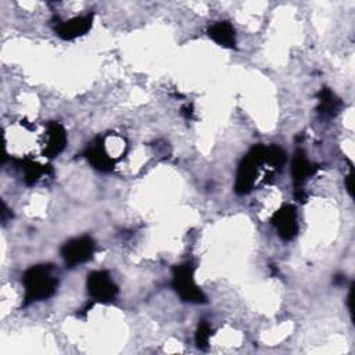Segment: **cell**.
Wrapping results in <instances>:
<instances>
[{
  "label": "cell",
  "instance_id": "cell-14",
  "mask_svg": "<svg viewBox=\"0 0 355 355\" xmlns=\"http://www.w3.org/2000/svg\"><path fill=\"white\" fill-rule=\"evenodd\" d=\"M265 162L275 169H282L286 164V153L279 146H266Z\"/></svg>",
  "mask_w": 355,
  "mask_h": 355
},
{
  "label": "cell",
  "instance_id": "cell-12",
  "mask_svg": "<svg viewBox=\"0 0 355 355\" xmlns=\"http://www.w3.org/2000/svg\"><path fill=\"white\" fill-rule=\"evenodd\" d=\"M17 166L24 172V180L28 186L36 184V182L44 176L53 172L50 165H42L36 161H32L31 158H14L12 159Z\"/></svg>",
  "mask_w": 355,
  "mask_h": 355
},
{
  "label": "cell",
  "instance_id": "cell-3",
  "mask_svg": "<svg viewBox=\"0 0 355 355\" xmlns=\"http://www.w3.org/2000/svg\"><path fill=\"white\" fill-rule=\"evenodd\" d=\"M196 266L193 262L175 265L172 269V287L183 302L204 304L207 297L194 280Z\"/></svg>",
  "mask_w": 355,
  "mask_h": 355
},
{
  "label": "cell",
  "instance_id": "cell-2",
  "mask_svg": "<svg viewBox=\"0 0 355 355\" xmlns=\"http://www.w3.org/2000/svg\"><path fill=\"white\" fill-rule=\"evenodd\" d=\"M265 150H266V146L257 144L240 161L237 173H236V182H234L236 194L244 196L252 190L261 165L266 164Z\"/></svg>",
  "mask_w": 355,
  "mask_h": 355
},
{
  "label": "cell",
  "instance_id": "cell-8",
  "mask_svg": "<svg viewBox=\"0 0 355 355\" xmlns=\"http://www.w3.org/2000/svg\"><path fill=\"white\" fill-rule=\"evenodd\" d=\"M93 18H94V14L90 12V14L73 17L68 21H60L55 24L54 32L62 40H73L79 36L86 35L92 29Z\"/></svg>",
  "mask_w": 355,
  "mask_h": 355
},
{
  "label": "cell",
  "instance_id": "cell-16",
  "mask_svg": "<svg viewBox=\"0 0 355 355\" xmlns=\"http://www.w3.org/2000/svg\"><path fill=\"white\" fill-rule=\"evenodd\" d=\"M182 114L184 115L186 119H193L194 118V111H193V105L191 104H186L182 107Z\"/></svg>",
  "mask_w": 355,
  "mask_h": 355
},
{
  "label": "cell",
  "instance_id": "cell-17",
  "mask_svg": "<svg viewBox=\"0 0 355 355\" xmlns=\"http://www.w3.org/2000/svg\"><path fill=\"white\" fill-rule=\"evenodd\" d=\"M345 187L349 196H352V171L345 176Z\"/></svg>",
  "mask_w": 355,
  "mask_h": 355
},
{
  "label": "cell",
  "instance_id": "cell-5",
  "mask_svg": "<svg viewBox=\"0 0 355 355\" xmlns=\"http://www.w3.org/2000/svg\"><path fill=\"white\" fill-rule=\"evenodd\" d=\"M96 251V243L90 236H80L65 241L60 250L61 257L68 268L79 266L90 261Z\"/></svg>",
  "mask_w": 355,
  "mask_h": 355
},
{
  "label": "cell",
  "instance_id": "cell-4",
  "mask_svg": "<svg viewBox=\"0 0 355 355\" xmlns=\"http://www.w3.org/2000/svg\"><path fill=\"white\" fill-rule=\"evenodd\" d=\"M319 165L315 162H311L302 148H297L294 151L293 159H291V176H293V184H294V197L298 201L305 202L306 194L304 191L305 182L312 178L318 171Z\"/></svg>",
  "mask_w": 355,
  "mask_h": 355
},
{
  "label": "cell",
  "instance_id": "cell-15",
  "mask_svg": "<svg viewBox=\"0 0 355 355\" xmlns=\"http://www.w3.org/2000/svg\"><path fill=\"white\" fill-rule=\"evenodd\" d=\"M212 336V329L211 326L208 324V322L205 320H200L198 322V326H197V330H196V336H194V340H196V345L202 349V351H207L208 349V345H209V338Z\"/></svg>",
  "mask_w": 355,
  "mask_h": 355
},
{
  "label": "cell",
  "instance_id": "cell-7",
  "mask_svg": "<svg viewBox=\"0 0 355 355\" xmlns=\"http://www.w3.org/2000/svg\"><path fill=\"white\" fill-rule=\"evenodd\" d=\"M270 223L276 229L279 237L284 241H291L297 237L300 226L297 208L293 204H284L276 209L270 218Z\"/></svg>",
  "mask_w": 355,
  "mask_h": 355
},
{
  "label": "cell",
  "instance_id": "cell-11",
  "mask_svg": "<svg viewBox=\"0 0 355 355\" xmlns=\"http://www.w3.org/2000/svg\"><path fill=\"white\" fill-rule=\"evenodd\" d=\"M207 35L225 49H236V32L230 22L218 21L207 29Z\"/></svg>",
  "mask_w": 355,
  "mask_h": 355
},
{
  "label": "cell",
  "instance_id": "cell-1",
  "mask_svg": "<svg viewBox=\"0 0 355 355\" xmlns=\"http://www.w3.org/2000/svg\"><path fill=\"white\" fill-rule=\"evenodd\" d=\"M24 284V306L49 300L54 295L58 279L53 272L51 265H35L28 268L22 275Z\"/></svg>",
  "mask_w": 355,
  "mask_h": 355
},
{
  "label": "cell",
  "instance_id": "cell-13",
  "mask_svg": "<svg viewBox=\"0 0 355 355\" xmlns=\"http://www.w3.org/2000/svg\"><path fill=\"white\" fill-rule=\"evenodd\" d=\"M318 112L322 118H334L343 108V101L329 87H322L318 93Z\"/></svg>",
  "mask_w": 355,
  "mask_h": 355
},
{
  "label": "cell",
  "instance_id": "cell-6",
  "mask_svg": "<svg viewBox=\"0 0 355 355\" xmlns=\"http://www.w3.org/2000/svg\"><path fill=\"white\" fill-rule=\"evenodd\" d=\"M87 294L94 302H111L118 295V286L107 270H93L86 279Z\"/></svg>",
  "mask_w": 355,
  "mask_h": 355
},
{
  "label": "cell",
  "instance_id": "cell-10",
  "mask_svg": "<svg viewBox=\"0 0 355 355\" xmlns=\"http://www.w3.org/2000/svg\"><path fill=\"white\" fill-rule=\"evenodd\" d=\"M85 157L87 158L90 165L100 172H111L115 166V159L108 155L103 137H97L93 143L87 146Z\"/></svg>",
  "mask_w": 355,
  "mask_h": 355
},
{
  "label": "cell",
  "instance_id": "cell-9",
  "mask_svg": "<svg viewBox=\"0 0 355 355\" xmlns=\"http://www.w3.org/2000/svg\"><path fill=\"white\" fill-rule=\"evenodd\" d=\"M67 146V132L60 122L50 121L46 125V146L43 148V155L47 158H54L64 151Z\"/></svg>",
  "mask_w": 355,
  "mask_h": 355
}]
</instances>
